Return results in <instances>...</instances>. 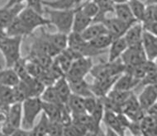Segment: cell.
<instances>
[{
    "label": "cell",
    "instance_id": "cell-7",
    "mask_svg": "<svg viewBox=\"0 0 157 136\" xmlns=\"http://www.w3.org/2000/svg\"><path fill=\"white\" fill-rule=\"evenodd\" d=\"M125 67H135L146 62V54L144 52L141 43L128 46L120 57Z\"/></svg>",
    "mask_w": 157,
    "mask_h": 136
},
{
    "label": "cell",
    "instance_id": "cell-45",
    "mask_svg": "<svg viewBox=\"0 0 157 136\" xmlns=\"http://www.w3.org/2000/svg\"><path fill=\"white\" fill-rule=\"evenodd\" d=\"M98 102V97L95 96H91V97H88L84 98V105L85 112L88 114H90L91 112L94 110L95 106L97 105Z\"/></svg>",
    "mask_w": 157,
    "mask_h": 136
},
{
    "label": "cell",
    "instance_id": "cell-11",
    "mask_svg": "<svg viewBox=\"0 0 157 136\" xmlns=\"http://www.w3.org/2000/svg\"><path fill=\"white\" fill-rule=\"evenodd\" d=\"M103 121L105 123L108 131V135H124L125 130L120 123L117 114L111 111H105L103 115Z\"/></svg>",
    "mask_w": 157,
    "mask_h": 136
},
{
    "label": "cell",
    "instance_id": "cell-47",
    "mask_svg": "<svg viewBox=\"0 0 157 136\" xmlns=\"http://www.w3.org/2000/svg\"><path fill=\"white\" fill-rule=\"evenodd\" d=\"M142 24V23H141ZM143 30L147 32L151 33L153 35H157V22H152V23H146L142 24Z\"/></svg>",
    "mask_w": 157,
    "mask_h": 136
},
{
    "label": "cell",
    "instance_id": "cell-32",
    "mask_svg": "<svg viewBox=\"0 0 157 136\" xmlns=\"http://www.w3.org/2000/svg\"><path fill=\"white\" fill-rule=\"evenodd\" d=\"M113 39L112 38L111 35H109L108 33L106 34H103L95 37V38L92 39L91 41H90V44L91 45V46L94 47V49L98 50H105L109 47V46L111 45L112 41Z\"/></svg>",
    "mask_w": 157,
    "mask_h": 136
},
{
    "label": "cell",
    "instance_id": "cell-14",
    "mask_svg": "<svg viewBox=\"0 0 157 136\" xmlns=\"http://www.w3.org/2000/svg\"><path fill=\"white\" fill-rule=\"evenodd\" d=\"M118 76L110 77L100 80H95L92 84H90V88L93 94L96 97H103L106 96L110 90L113 87L115 82L117 79Z\"/></svg>",
    "mask_w": 157,
    "mask_h": 136
},
{
    "label": "cell",
    "instance_id": "cell-12",
    "mask_svg": "<svg viewBox=\"0 0 157 136\" xmlns=\"http://www.w3.org/2000/svg\"><path fill=\"white\" fill-rule=\"evenodd\" d=\"M141 46L148 60L155 61L157 58V37L156 35L143 31L141 38Z\"/></svg>",
    "mask_w": 157,
    "mask_h": 136
},
{
    "label": "cell",
    "instance_id": "cell-33",
    "mask_svg": "<svg viewBox=\"0 0 157 136\" xmlns=\"http://www.w3.org/2000/svg\"><path fill=\"white\" fill-rule=\"evenodd\" d=\"M40 98L41 99V101H46V102L56 104V105H59V106H65L60 100V98L57 95L56 91L55 89V87H53V85L47 86V87H45L43 93H41V95L40 96Z\"/></svg>",
    "mask_w": 157,
    "mask_h": 136
},
{
    "label": "cell",
    "instance_id": "cell-22",
    "mask_svg": "<svg viewBox=\"0 0 157 136\" xmlns=\"http://www.w3.org/2000/svg\"><path fill=\"white\" fill-rule=\"evenodd\" d=\"M53 87L56 91L57 95L61 102L66 106L68 99L71 95V90L65 75H62L59 79H57L53 84Z\"/></svg>",
    "mask_w": 157,
    "mask_h": 136
},
{
    "label": "cell",
    "instance_id": "cell-44",
    "mask_svg": "<svg viewBox=\"0 0 157 136\" xmlns=\"http://www.w3.org/2000/svg\"><path fill=\"white\" fill-rule=\"evenodd\" d=\"M27 2V7L32 8L39 13H45V7L43 5V0H25Z\"/></svg>",
    "mask_w": 157,
    "mask_h": 136
},
{
    "label": "cell",
    "instance_id": "cell-20",
    "mask_svg": "<svg viewBox=\"0 0 157 136\" xmlns=\"http://www.w3.org/2000/svg\"><path fill=\"white\" fill-rule=\"evenodd\" d=\"M143 31L144 30L141 22H136L132 25H131L123 35V37L127 41L128 46L140 44L141 42Z\"/></svg>",
    "mask_w": 157,
    "mask_h": 136
},
{
    "label": "cell",
    "instance_id": "cell-41",
    "mask_svg": "<svg viewBox=\"0 0 157 136\" xmlns=\"http://www.w3.org/2000/svg\"><path fill=\"white\" fill-rule=\"evenodd\" d=\"M86 131L75 123L65 125L63 128V135H86Z\"/></svg>",
    "mask_w": 157,
    "mask_h": 136
},
{
    "label": "cell",
    "instance_id": "cell-15",
    "mask_svg": "<svg viewBox=\"0 0 157 136\" xmlns=\"http://www.w3.org/2000/svg\"><path fill=\"white\" fill-rule=\"evenodd\" d=\"M140 106L144 111L148 109L150 106L156 103L157 101V87L156 84L146 85L137 97Z\"/></svg>",
    "mask_w": 157,
    "mask_h": 136
},
{
    "label": "cell",
    "instance_id": "cell-21",
    "mask_svg": "<svg viewBox=\"0 0 157 136\" xmlns=\"http://www.w3.org/2000/svg\"><path fill=\"white\" fill-rule=\"evenodd\" d=\"M92 23V19L87 17L83 12L80 10L78 5L75 8V11L74 14L73 24H72V31L74 32L81 33L87 27Z\"/></svg>",
    "mask_w": 157,
    "mask_h": 136
},
{
    "label": "cell",
    "instance_id": "cell-5",
    "mask_svg": "<svg viewBox=\"0 0 157 136\" xmlns=\"http://www.w3.org/2000/svg\"><path fill=\"white\" fill-rule=\"evenodd\" d=\"M68 48L72 50L80 57H93L104 54L105 50H98L91 46L89 41H85L80 33L71 31L68 34Z\"/></svg>",
    "mask_w": 157,
    "mask_h": 136
},
{
    "label": "cell",
    "instance_id": "cell-1",
    "mask_svg": "<svg viewBox=\"0 0 157 136\" xmlns=\"http://www.w3.org/2000/svg\"><path fill=\"white\" fill-rule=\"evenodd\" d=\"M22 38L21 36H10L0 30V53L3 55L6 68H12L15 63L22 57L21 46Z\"/></svg>",
    "mask_w": 157,
    "mask_h": 136
},
{
    "label": "cell",
    "instance_id": "cell-9",
    "mask_svg": "<svg viewBox=\"0 0 157 136\" xmlns=\"http://www.w3.org/2000/svg\"><path fill=\"white\" fill-rule=\"evenodd\" d=\"M122 113L126 115L131 121H140L146 115L137 101V97L133 93L122 105Z\"/></svg>",
    "mask_w": 157,
    "mask_h": 136
},
{
    "label": "cell",
    "instance_id": "cell-34",
    "mask_svg": "<svg viewBox=\"0 0 157 136\" xmlns=\"http://www.w3.org/2000/svg\"><path fill=\"white\" fill-rule=\"evenodd\" d=\"M128 4L137 22H141L144 17V14L146 11V5L141 0H128Z\"/></svg>",
    "mask_w": 157,
    "mask_h": 136
},
{
    "label": "cell",
    "instance_id": "cell-36",
    "mask_svg": "<svg viewBox=\"0 0 157 136\" xmlns=\"http://www.w3.org/2000/svg\"><path fill=\"white\" fill-rule=\"evenodd\" d=\"M49 123H50V120L45 115V113L42 112L39 122L30 130L31 135H46L47 130H48Z\"/></svg>",
    "mask_w": 157,
    "mask_h": 136
},
{
    "label": "cell",
    "instance_id": "cell-4",
    "mask_svg": "<svg viewBox=\"0 0 157 136\" xmlns=\"http://www.w3.org/2000/svg\"><path fill=\"white\" fill-rule=\"evenodd\" d=\"M124 70V64L119 58L114 61H101L97 64H93L90 74L95 80H100L110 77L118 76Z\"/></svg>",
    "mask_w": 157,
    "mask_h": 136
},
{
    "label": "cell",
    "instance_id": "cell-23",
    "mask_svg": "<svg viewBox=\"0 0 157 136\" xmlns=\"http://www.w3.org/2000/svg\"><path fill=\"white\" fill-rule=\"evenodd\" d=\"M115 17L117 18L122 21V22L128 23V24H133L137 21L136 20L132 14V12L131 10L128 3H117L114 4V12Z\"/></svg>",
    "mask_w": 157,
    "mask_h": 136
},
{
    "label": "cell",
    "instance_id": "cell-51",
    "mask_svg": "<svg viewBox=\"0 0 157 136\" xmlns=\"http://www.w3.org/2000/svg\"><path fill=\"white\" fill-rule=\"evenodd\" d=\"M1 69H2V67H0V72H1Z\"/></svg>",
    "mask_w": 157,
    "mask_h": 136
},
{
    "label": "cell",
    "instance_id": "cell-30",
    "mask_svg": "<svg viewBox=\"0 0 157 136\" xmlns=\"http://www.w3.org/2000/svg\"><path fill=\"white\" fill-rule=\"evenodd\" d=\"M66 106L69 109V111L71 112V115L87 113L84 109V97H81L73 94V93H71V95L68 99Z\"/></svg>",
    "mask_w": 157,
    "mask_h": 136
},
{
    "label": "cell",
    "instance_id": "cell-39",
    "mask_svg": "<svg viewBox=\"0 0 157 136\" xmlns=\"http://www.w3.org/2000/svg\"><path fill=\"white\" fill-rule=\"evenodd\" d=\"M157 22V4H148L146 7V11L141 23H152Z\"/></svg>",
    "mask_w": 157,
    "mask_h": 136
},
{
    "label": "cell",
    "instance_id": "cell-40",
    "mask_svg": "<svg viewBox=\"0 0 157 136\" xmlns=\"http://www.w3.org/2000/svg\"><path fill=\"white\" fill-rule=\"evenodd\" d=\"M104 112H105V109H104V106L103 105V102L99 98H98L97 105L95 106L94 110L90 115L92 116L93 120L98 127H101L100 124L103 121Z\"/></svg>",
    "mask_w": 157,
    "mask_h": 136
},
{
    "label": "cell",
    "instance_id": "cell-42",
    "mask_svg": "<svg viewBox=\"0 0 157 136\" xmlns=\"http://www.w3.org/2000/svg\"><path fill=\"white\" fill-rule=\"evenodd\" d=\"M64 125L60 121H50L47 135H63Z\"/></svg>",
    "mask_w": 157,
    "mask_h": 136
},
{
    "label": "cell",
    "instance_id": "cell-6",
    "mask_svg": "<svg viewBox=\"0 0 157 136\" xmlns=\"http://www.w3.org/2000/svg\"><path fill=\"white\" fill-rule=\"evenodd\" d=\"M18 17L33 32L37 28L49 27L52 25L48 18L44 17L43 14L39 13L27 6H25V8L20 12Z\"/></svg>",
    "mask_w": 157,
    "mask_h": 136
},
{
    "label": "cell",
    "instance_id": "cell-18",
    "mask_svg": "<svg viewBox=\"0 0 157 136\" xmlns=\"http://www.w3.org/2000/svg\"><path fill=\"white\" fill-rule=\"evenodd\" d=\"M140 80L135 79L130 74L123 72L115 82L113 88L121 91H132L138 87Z\"/></svg>",
    "mask_w": 157,
    "mask_h": 136
},
{
    "label": "cell",
    "instance_id": "cell-37",
    "mask_svg": "<svg viewBox=\"0 0 157 136\" xmlns=\"http://www.w3.org/2000/svg\"><path fill=\"white\" fill-rule=\"evenodd\" d=\"M132 93V91H121V90L112 88L106 96L109 97L114 102L122 105Z\"/></svg>",
    "mask_w": 157,
    "mask_h": 136
},
{
    "label": "cell",
    "instance_id": "cell-3",
    "mask_svg": "<svg viewBox=\"0 0 157 136\" xmlns=\"http://www.w3.org/2000/svg\"><path fill=\"white\" fill-rule=\"evenodd\" d=\"M22 117L21 127L30 130L36 117L42 112V101L40 97H27L22 102Z\"/></svg>",
    "mask_w": 157,
    "mask_h": 136
},
{
    "label": "cell",
    "instance_id": "cell-28",
    "mask_svg": "<svg viewBox=\"0 0 157 136\" xmlns=\"http://www.w3.org/2000/svg\"><path fill=\"white\" fill-rule=\"evenodd\" d=\"M20 79L13 68H2L0 72V84L13 87L18 84Z\"/></svg>",
    "mask_w": 157,
    "mask_h": 136
},
{
    "label": "cell",
    "instance_id": "cell-8",
    "mask_svg": "<svg viewBox=\"0 0 157 136\" xmlns=\"http://www.w3.org/2000/svg\"><path fill=\"white\" fill-rule=\"evenodd\" d=\"M92 59L90 57H79L73 60L69 71L65 74L67 79H84L90 74L93 66Z\"/></svg>",
    "mask_w": 157,
    "mask_h": 136
},
{
    "label": "cell",
    "instance_id": "cell-50",
    "mask_svg": "<svg viewBox=\"0 0 157 136\" xmlns=\"http://www.w3.org/2000/svg\"><path fill=\"white\" fill-rule=\"evenodd\" d=\"M112 2H113L114 4H117V3H127V2H128V0H112Z\"/></svg>",
    "mask_w": 157,
    "mask_h": 136
},
{
    "label": "cell",
    "instance_id": "cell-43",
    "mask_svg": "<svg viewBox=\"0 0 157 136\" xmlns=\"http://www.w3.org/2000/svg\"><path fill=\"white\" fill-rule=\"evenodd\" d=\"M157 82V71L154 72H150L145 75V76L141 79L140 83L138 86H146V85H153L156 84Z\"/></svg>",
    "mask_w": 157,
    "mask_h": 136
},
{
    "label": "cell",
    "instance_id": "cell-49",
    "mask_svg": "<svg viewBox=\"0 0 157 136\" xmlns=\"http://www.w3.org/2000/svg\"><path fill=\"white\" fill-rule=\"evenodd\" d=\"M157 2V0H146L144 3L146 5H148V4H155Z\"/></svg>",
    "mask_w": 157,
    "mask_h": 136
},
{
    "label": "cell",
    "instance_id": "cell-29",
    "mask_svg": "<svg viewBox=\"0 0 157 136\" xmlns=\"http://www.w3.org/2000/svg\"><path fill=\"white\" fill-rule=\"evenodd\" d=\"M83 0H43L44 7L54 9H71L76 8Z\"/></svg>",
    "mask_w": 157,
    "mask_h": 136
},
{
    "label": "cell",
    "instance_id": "cell-2",
    "mask_svg": "<svg viewBox=\"0 0 157 136\" xmlns=\"http://www.w3.org/2000/svg\"><path fill=\"white\" fill-rule=\"evenodd\" d=\"M75 8L71 9H54L45 7V13L48 15L51 24L54 26L58 32L70 34L72 31L74 14Z\"/></svg>",
    "mask_w": 157,
    "mask_h": 136
},
{
    "label": "cell",
    "instance_id": "cell-27",
    "mask_svg": "<svg viewBox=\"0 0 157 136\" xmlns=\"http://www.w3.org/2000/svg\"><path fill=\"white\" fill-rule=\"evenodd\" d=\"M65 106H59L56 104L50 103L42 101V112L45 113L50 121H60L61 111Z\"/></svg>",
    "mask_w": 157,
    "mask_h": 136
},
{
    "label": "cell",
    "instance_id": "cell-46",
    "mask_svg": "<svg viewBox=\"0 0 157 136\" xmlns=\"http://www.w3.org/2000/svg\"><path fill=\"white\" fill-rule=\"evenodd\" d=\"M127 129L134 135H140V134L141 135V127H140V122L139 121H131Z\"/></svg>",
    "mask_w": 157,
    "mask_h": 136
},
{
    "label": "cell",
    "instance_id": "cell-10",
    "mask_svg": "<svg viewBox=\"0 0 157 136\" xmlns=\"http://www.w3.org/2000/svg\"><path fill=\"white\" fill-rule=\"evenodd\" d=\"M102 23H103V25L105 26L108 34L111 35L113 39L119 38L123 36L127 29L131 26V24L122 22L118 18H117L116 17H110V18L106 17Z\"/></svg>",
    "mask_w": 157,
    "mask_h": 136
},
{
    "label": "cell",
    "instance_id": "cell-24",
    "mask_svg": "<svg viewBox=\"0 0 157 136\" xmlns=\"http://www.w3.org/2000/svg\"><path fill=\"white\" fill-rule=\"evenodd\" d=\"M128 45L123 36L119 38L113 39L111 45L109 46V60L108 61H114L121 57L122 53L127 49Z\"/></svg>",
    "mask_w": 157,
    "mask_h": 136
},
{
    "label": "cell",
    "instance_id": "cell-31",
    "mask_svg": "<svg viewBox=\"0 0 157 136\" xmlns=\"http://www.w3.org/2000/svg\"><path fill=\"white\" fill-rule=\"evenodd\" d=\"M53 60L56 63V64L60 68V70L62 71L63 74L65 75V74L71 68V64L74 60L66 51V50H64L63 51L60 52L57 55H56L53 58Z\"/></svg>",
    "mask_w": 157,
    "mask_h": 136
},
{
    "label": "cell",
    "instance_id": "cell-25",
    "mask_svg": "<svg viewBox=\"0 0 157 136\" xmlns=\"http://www.w3.org/2000/svg\"><path fill=\"white\" fill-rule=\"evenodd\" d=\"M108 33L105 26L102 22H92L86 29L80 33L82 37L87 41H91L92 39L98 35Z\"/></svg>",
    "mask_w": 157,
    "mask_h": 136
},
{
    "label": "cell",
    "instance_id": "cell-38",
    "mask_svg": "<svg viewBox=\"0 0 157 136\" xmlns=\"http://www.w3.org/2000/svg\"><path fill=\"white\" fill-rule=\"evenodd\" d=\"M78 7L80 8V10L87 17H90L92 19V21L95 17L97 16V14L98 13V4L95 3L94 1H93V0H87L85 3H80L78 5Z\"/></svg>",
    "mask_w": 157,
    "mask_h": 136
},
{
    "label": "cell",
    "instance_id": "cell-19",
    "mask_svg": "<svg viewBox=\"0 0 157 136\" xmlns=\"http://www.w3.org/2000/svg\"><path fill=\"white\" fill-rule=\"evenodd\" d=\"M71 87V93L78 95L81 97H88L91 96H94L93 94L90 84L88 83L84 79H67Z\"/></svg>",
    "mask_w": 157,
    "mask_h": 136
},
{
    "label": "cell",
    "instance_id": "cell-17",
    "mask_svg": "<svg viewBox=\"0 0 157 136\" xmlns=\"http://www.w3.org/2000/svg\"><path fill=\"white\" fill-rule=\"evenodd\" d=\"M4 32L10 36H27L33 34V31L24 24V22L17 16L13 22L4 29Z\"/></svg>",
    "mask_w": 157,
    "mask_h": 136
},
{
    "label": "cell",
    "instance_id": "cell-13",
    "mask_svg": "<svg viewBox=\"0 0 157 136\" xmlns=\"http://www.w3.org/2000/svg\"><path fill=\"white\" fill-rule=\"evenodd\" d=\"M25 6L26 5L23 3H20L9 8L3 7L0 8V30H4L18 16Z\"/></svg>",
    "mask_w": 157,
    "mask_h": 136
},
{
    "label": "cell",
    "instance_id": "cell-48",
    "mask_svg": "<svg viewBox=\"0 0 157 136\" xmlns=\"http://www.w3.org/2000/svg\"><path fill=\"white\" fill-rule=\"evenodd\" d=\"M25 0H8V2L5 4L4 7L6 8H9L12 6L17 5V4H20V3H23Z\"/></svg>",
    "mask_w": 157,
    "mask_h": 136
},
{
    "label": "cell",
    "instance_id": "cell-16",
    "mask_svg": "<svg viewBox=\"0 0 157 136\" xmlns=\"http://www.w3.org/2000/svg\"><path fill=\"white\" fill-rule=\"evenodd\" d=\"M44 33L46 40L48 41L50 46H52L56 55L67 48L68 35L58 31L56 33H48L44 31Z\"/></svg>",
    "mask_w": 157,
    "mask_h": 136
},
{
    "label": "cell",
    "instance_id": "cell-35",
    "mask_svg": "<svg viewBox=\"0 0 157 136\" xmlns=\"http://www.w3.org/2000/svg\"><path fill=\"white\" fill-rule=\"evenodd\" d=\"M16 72L17 75L18 76L20 81H26L31 78V75L28 73L27 68V59L20 58L12 67Z\"/></svg>",
    "mask_w": 157,
    "mask_h": 136
},
{
    "label": "cell",
    "instance_id": "cell-26",
    "mask_svg": "<svg viewBox=\"0 0 157 136\" xmlns=\"http://www.w3.org/2000/svg\"><path fill=\"white\" fill-rule=\"evenodd\" d=\"M141 135H155L156 134V116L145 115L140 121Z\"/></svg>",
    "mask_w": 157,
    "mask_h": 136
}]
</instances>
